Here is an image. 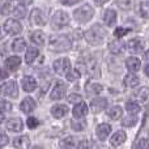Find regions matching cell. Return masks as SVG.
<instances>
[{
	"mask_svg": "<svg viewBox=\"0 0 149 149\" xmlns=\"http://www.w3.org/2000/svg\"><path fill=\"white\" fill-rule=\"evenodd\" d=\"M49 49L54 52H63L71 49V39L67 36H55L50 38Z\"/></svg>",
	"mask_w": 149,
	"mask_h": 149,
	"instance_id": "obj_1",
	"label": "cell"
},
{
	"mask_svg": "<svg viewBox=\"0 0 149 149\" xmlns=\"http://www.w3.org/2000/svg\"><path fill=\"white\" fill-rule=\"evenodd\" d=\"M105 34L106 33H105L102 26L95 24V25H93L89 30L85 31L84 37L90 45H100L101 42L103 41V38H105Z\"/></svg>",
	"mask_w": 149,
	"mask_h": 149,
	"instance_id": "obj_2",
	"label": "cell"
},
{
	"mask_svg": "<svg viewBox=\"0 0 149 149\" xmlns=\"http://www.w3.org/2000/svg\"><path fill=\"white\" fill-rule=\"evenodd\" d=\"M94 16V9L90 7L89 4H84L80 8H77L73 12V17L77 22L80 24H85L88 21H90V18Z\"/></svg>",
	"mask_w": 149,
	"mask_h": 149,
	"instance_id": "obj_3",
	"label": "cell"
},
{
	"mask_svg": "<svg viewBox=\"0 0 149 149\" xmlns=\"http://www.w3.org/2000/svg\"><path fill=\"white\" fill-rule=\"evenodd\" d=\"M51 22L55 29H62V28H64L65 25H68L70 17H68V15L64 10H58V12H55V15L52 16Z\"/></svg>",
	"mask_w": 149,
	"mask_h": 149,
	"instance_id": "obj_4",
	"label": "cell"
},
{
	"mask_svg": "<svg viewBox=\"0 0 149 149\" xmlns=\"http://www.w3.org/2000/svg\"><path fill=\"white\" fill-rule=\"evenodd\" d=\"M0 93L7 97L16 98L18 95V88L15 81H7L3 85H0Z\"/></svg>",
	"mask_w": 149,
	"mask_h": 149,
	"instance_id": "obj_5",
	"label": "cell"
},
{
	"mask_svg": "<svg viewBox=\"0 0 149 149\" xmlns=\"http://www.w3.org/2000/svg\"><path fill=\"white\" fill-rule=\"evenodd\" d=\"M52 67H54V71L58 74H67L71 70H72V68H71V62H70V59H67V58H62V59L55 60Z\"/></svg>",
	"mask_w": 149,
	"mask_h": 149,
	"instance_id": "obj_6",
	"label": "cell"
},
{
	"mask_svg": "<svg viewBox=\"0 0 149 149\" xmlns=\"http://www.w3.org/2000/svg\"><path fill=\"white\" fill-rule=\"evenodd\" d=\"M4 30L7 34H10V36H16V34H20L21 30H22V26L15 18H9L4 22Z\"/></svg>",
	"mask_w": 149,
	"mask_h": 149,
	"instance_id": "obj_7",
	"label": "cell"
},
{
	"mask_svg": "<svg viewBox=\"0 0 149 149\" xmlns=\"http://www.w3.org/2000/svg\"><path fill=\"white\" fill-rule=\"evenodd\" d=\"M127 49L131 54H140L144 50V41L141 38H132L127 42Z\"/></svg>",
	"mask_w": 149,
	"mask_h": 149,
	"instance_id": "obj_8",
	"label": "cell"
},
{
	"mask_svg": "<svg viewBox=\"0 0 149 149\" xmlns=\"http://www.w3.org/2000/svg\"><path fill=\"white\" fill-rule=\"evenodd\" d=\"M30 24L36 26H43L46 25V17L42 13L41 9H33L30 12Z\"/></svg>",
	"mask_w": 149,
	"mask_h": 149,
	"instance_id": "obj_9",
	"label": "cell"
},
{
	"mask_svg": "<svg viewBox=\"0 0 149 149\" xmlns=\"http://www.w3.org/2000/svg\"><path fill=\"white\" fill-rule=\"evenodd\" d=\"M107 107V100L106 98H94V100L90 102V109L94 114L101 113L102 110Z\"/></svg>",
	"mask_w": 149,
	"mask_h": 149,
	"instance_id": "obj_10",
	"label": "cell"
},
{
	"mask_svg": "<svg viewBox=\"0 0 149 149\" xmlns=\"http://www.w3.org/2000/svg\"><path fill=\"white\" fill-rule=\"evenodd\" d=\"M64 95H65V85L63 84V82H58V84L54 86V89H52L51 94H50V98L56 101V100L64 98Z\"/></svg>",
	"mask_w": 149,
	"mask_h": 149,
	"instance_id": "obj_11",
	"label": "cell"
},
{
	"mask_svg": "<svg viewBox=\"0 0 149 149\" xmlns=\"http://www.w3.org/2000/svg\"><path fill=\"white\" fill-rule=\"evenodd\" d=\"M109 50L115 55L123 54L124 50H126V45H124L120 39H115V41H111L110 43H109Z\"/></svg>",
	"mask_w": 149,
	"mask_h": 149,
	"instance_id": "obj_12",
	"label": "cell"
},
{
	"mask_svg": "<svg viewBox=\"0 0 149 149\" xmlns=\"http://www.w3.org/2000/svg\"><path fill=\"white\" fill-rule=\"evenodd\" d=\"M111 132V126L107 123H102L100 124V126L97 127V130H95V134H97L98 139L101 140V141H103V140H106V137L110 135Z\"/></svg>",
	"mask_w": 149,
	"mask_h": 149,
	"instance_id": "obj_13",
	"label": "cell"
},
{
	"mask_svg": "<svg viewBox=\"0 0 149 149\" xmlns=\"http://www.w3.org/2000/svg\"><path fill=\"white\" fill-rule=\"evenodd\" d=\"M21 86H22V89L25 90V92H33L37 88V81L34 77L25 76L22 79V81H21Z\"/></svg>",
	"mask_w": 149,
	"mask_h": 149,
	"instance_id": "obj_14",
	"label": "cell"
},
{
	"mask_svg": "<svg viewBox=\"0 0 149 149\" xmlns=\"http://www.w3.org/2000/svg\"><path fill=\"white\" fill-rule=\"evenodd\" d=\"M88 111H89V109H88V105L85 102H79L74 105V109H73V116L74 118H82V116H85L88 114Z\"/></svg>",
	"mask_w": 149,
	"mask_h": 149,
	"instance_id": "obj_15",
	"label": "cell"
},
{
	"mask_svg": "<svg viewBox=\"0 0 149 149\" xmlns=\"http://www.w3.org/2000/svg\"><path fill=\"white\" fill-rule=\"evenodd\" d=\"M36 106H37L36 101H34L31 97H28V98H25V100L21 102L20 107H21V110H22V113L29 114V113H31V111H34Z\"/></svg>",
	"mask_w": 149,
	"mask_h": 149,
	"instance_id": "obj_16",
	"label": "cell"
},
{
	"mask_svg": "<svg viewBox=\"0 0 149 149\" xmlns=\"http://www.w3.org/2000/svg\"><path fill=\"white\" fill-rule=\"evenodd\" d=\"M7 130L10 132H20L22 130V120L20 118H12L7 122Z\"/></svg>",
	"mask_w": 149,
	"mask_h": 149,
	"instance_id": "obj_17",
	"label": "cell"
},
{
	"mask_svg": "<svg viewBox=\"0 0 149 149\" xmlns=\"http://www.w3.org/2000/svg\"><path fill=\"white\" fill-rule=\"evenodd\" d=\"M126 139H127L126 132H124V131H118V132H115V134L111 136L110 144L113 145V147H118V145L123 144V143L126 141Z\"/></svg>",
	"mask_w": 149,
	"mask_h": 149,
	"instance_id": "obj_18",
	"label": "cell"
},
{
	"mask_svg": "<svg viewBox=\"0 0 149 149\" xmlns=\"http://www.w3.org/2000/svg\"><path fill=\"white\" fill-rule=\"evenodd\" d=\"M123 84H124V86H127V88H136L137 85L140 84V80H139V77H137L136 74L128 73V74L124 76Z\"/></svg>",
	"mask_w": 149,
	"mask_h": 149,
	"instance_id": "obj_19",
	"label": "cell"
},
{
	"mask_svg": "<svg viewBox=\"0 0 149 149\" xmlns=\"http://www.w3.org/2000/svg\"><path fill=\"white\" fill-rule=\"evenodd\" d=\"M4 64H5V67H7V70L16 71L18 67H20L21 59H20V56H9V58H7V59H5Z\"/></svg>",
	"mask_w": 149,
	"mask_h": 149,
	"instance_id": "obj_20",
	"label": "cell"
},
{
	"mask_svg": "<svg viewBox=\"0 0 149 149\" xmlns=\"http://www.w3.org/2000/svg\"><path fill=\"white\" fill-rule=\"evenodd\" d=\"M103 21L107 26H114L116 22V12L114 9H107L103 15Z\"/></svg>",
	"mask_w": 149,
	"mask_h": 149,
	"instance_id": "obj_21",
	"label": "cell"
},
{
	"mask_svg": "<svg viewBox=\"0 0 149 149\" xmlns=\"http://www.w3.org/2000/svg\"><path fill=\"white\" fill-rule=\"evenodd\" d=\"M68 113V109L65 105H55L51 107V114L54 118H63Z\"/></svg>",
	"mask_w": 149,
	"mask_h": 149,
	"instance_id": "obj_22",
	"label": "cell"
},
{
	"mask_svg": "<svg viewBox=\"0 0 149 149\" xmlns=\"http://www.w3.org/2000/svg\"><path fill=\"white\" fill-rule=\"evenodd\" d=\"M31 42L38 45V46H43L45 42H46V36H45V33L41 30L34 31V33L31 34Z\"/></svg>",
	"mask_w": 149,
	"mask_h": 149,
	"instance_id": "obj_23",
	"label": "cell"
},
{
	"mask_svg": "<svg viewBox=\"0 0 149 149\" xmlns=\"http://www.w3.org/2000/svg\"><path fill=\"white\" fill-rule=\"evenodd\" d=\"M126 65L131 72H137L140 70V67H141V63H140V60L137 58H128L126 60Z\"/></svg>",
	"mask_w": 149,
	"mask_h": 149,
	"instance_id": "obj_24",
	"label": "cell"
},
{
	"mask_svg": "<svg viewBox=\"0 0 149 149\" xmlns=\"http://www.w3.org/2000/svg\"><path fill=\"white\" fill-rule=\"evenodd\" d=\"M122 114H123V109L120 106H113L111 109H109L107 115L110 116L113 120H118L122 118Z\"/></svg>",
	"mask_w": 149,
	"mask_h": 149,
	"instance_id": "obj_25",
	"label": "cell"
},
{
	"mask_svg": "<svg viewBox=\"0 0 149 149\" xmlns=\"http://www.w3.org/2000/svg\"><path fill=\"white\" fill-rule=\"evenodd\" d=\"M25 47H26V42H25V39L24 38H17V39H15V41L12 42V50L15 52L24 51Z\"/></svg>",
	"mask_w": 149,
	"mask_h": 149,
	"instance_id": "obj_26",
	"label": "cell"
},
{
	"mask_svg": "<svg viewBox=\"0 0 149 149\" xmlns=\"http://www.w3.org/2000/svg\"><path fill=\"white\" fill-rule=\"evenodd\" d=\"M135 98L140 102H145V101L149 98V88L145 86V88H141L139 89L136 93H135Z\"/></svg>",
	"mask_w": 149,
	"mask_h": 149,
	"instance_id": "obj_27",
	"label": "cell"
},
{
	"mask_svg": "<svg viewBox=\"0 0 149 149\" xmlns=\"http://www.w3.org/2000/svg\"><path fill=\"white\" fill-rule=\"evenodd\" d=\"M29 145H30V141H29L28 136L16 137L15 141H13V147H16V148H28Z\"/></svg>",
	"mask_w": 149,
	"mask_h": 149,
	"instance_id": "obj_28",
	"label": "cell"
},
{
	"mask_svg": "<svg viewBox=\"0 0 149 149\" xmlns=\"http://www.w3.org/2000/svg\"><path fill=\"white\" fill-rule=\"evenodd\" d=\"M38 56V50L36 47H29L28 51H26V55H25V60L28 64H31V63L36 60V58Z\"/></svg>",
	"mask_w": 149,
	"mask_h": 149,
	"instance_id": "obj_29",
	"label": "cell"
},
{
	"mask_svg": "<svg viewBox=\"0 0 149 149\" xmlns=\"http://www.w3.org/2000/svg\"><path fill=\"white\" fill-rule=\"evenodd\" d=\"M140 109H141L140 105L137 102H135V101H130V102L126 103V110L128 111L130 114H135V115H136L140 111Z\"/></svg>",
	"mask_w": 149,
	"mask_h": 149,
	"instance_id": "obj_30",
	"label": "cell"
},
{
	"mask_svg": "<svg viewBox=\"0 0 149 149\" xmlns=\"http://www.w3.org/2000/svg\"><path fill=\"white\" fill-rule=\"evenodd\" d=\"M88 71H89V73L92 74V76L94 77V79H98V77H100V74H101L97 62H94V60H92V62H90L89 67H88Z\"/></svg>",
	"mask_w": 149,
	"mask_h": 149,
	"instance_id": "obj_31",
	"label": "cell"
},
{
	"mask_svg": "<svg viewBox=\"0 0 149 149\" xmlns=\"http://www.w3.org/2000/svg\"><path fill=\"white\" fill-rule=\"evenodd\" d=\"M137 123V118L135 116V114H131L130 116H126V118L122 120V126L124 127H132Z\"/></svg>",
	"mask_w": 149,
	"mask_h": 149,
	"instance_id": "obj_32",
	"label": "cell"
},
{
	"mask_svg": "<svg viewBox=\"0 0 149 149\" xmlns=\"http://www.w3.org/2000/svg\"><path fill=\"white\" fill-rule=\"evenodd\" d=\"M102 85L100 84H90L89 86H88V94H100L101 92H102Z\"/></svg>",
	"mask_w": 149,
	"mask_h": 149,
	"instance_id": "obj_33",
	"label": "cell"
},
{
	"mask_svg": "<svg viewBox=\"0 0 149 149\" xmlns=\"http://www.w3.org/2000/svg\"><path fill=\"white\" fill-rule=\"evenodd\" d=\"M13 15H15L17 18H24V17H25V15H26L25 7H24L22 4H21V5H17V7L13 9Z\"/></svg>",
	"mask_w": 149,
	"mask_h": 149,
	"instance_id": "obj_34",
	"label": "cell"
},
{
	"mask_svg": "<svg viewBox=\"0 0 149 149\" xmlns=\"http://www.w3.org/2000/svg\"><path fill=\"white\" fill-rule=\"evenodd\" d=\"M140 15L145 18H149V1L140 3Z\"/></svg>",
	"mask_w": 149,
	"mask_h": 149,
	"instance_id": "obj_35",
	"label": "cell"
},
{
	"mask_svg": "<svg viewBox=\"0 0 149 149\" xmlns=\"http://www.w3.org/2000/svg\"><path fill=\"white\" fill-rule=\"evenodd\" d=\"M59 147H62V148H74L76 144L73 143V137H65L64 140H62V141L59 143Z\"/></svg>",
	"mask_w": 149,
	"mask_h": 149,
	"instance_id": "obj_36",
	"label": "cell"
},
{
	"mask_svg": "<svg viewBox=\"0 0 149 149\" xmlns=\"http://www.w3.org/2000/svg\"><path fill=\"white\" fill-rule=\"evenodd\" d=\"M118 5L122 9H131L132 8V0H118Z\"/></svg>",
	"mask_w": 149,
	"mask_h": 149,
	"instance_id": "obj_37",
	"label": "cell"
},
{
	"mask_svg": "<svg viewBox=\"0 0 149 149\" xmlns=\"http://www.w3.org/2000/svg\"><path fill=\"white\" fill-rule=\"evenodd\" d=\"M127 33H130V29H126V28H116L115 31H114V36L116 38H122L123 36H126Z\"/></svg>",
	"mask_w": 149,
	"mask_h": 149,
	"instance_id": "obj_38",
	"label": "cell"
},
{
	"mask_svg": "<svg viewBox=\"0 0 149 149\" xmlns=\"http://www.w3.org/2000/svg\"><path fill=\"white\" fill-rule=\"evenodd\" d=\"M71 124H72V128L74 130V131H82V130L85 128V122H82V120L77 122V120H74L73 119Z\"/></svg>",
	"mask_w": 149,
	"mask_h": 149,
	"instance_id": "obj_39",
	"label": "cell"
},
{
	"mask_svg": "<svg viewBox=\"0 0 149 149\" xmlns=\"http://www.w3.org/2000/svg\"><path fill=\"white\" fill-rule=\"evenodd\" d=\"M39 122L37 118H34V116H30V118H28V127L30 130H34L36 127H38Z\"/></svg>",
	"mask_w": 149,
	"mask_h": 149,
	"instance_id": "obj_40",
	"label": "cell"
},
{
	"mask_svg": "<svg viewBox=\"0 0 149 149\" xmlns=\"http://www.w3.org/2000/svg\"><path fill=\"white\" fill-rule=\"evenodd\" d=\"M68 102L70 103H79V102H81V95H79V94H70L68 95Z\"/></svg>",
	"mask_w": 149,
	"mask_h": 149,
	"instance_id": "obj_41",
	"label": "cell"
},
{
	"mask_svg": "<svg viewBox=\"0 0 149 149\" xmlns=\"http://www.w3.org/2000/svg\"><path fill=\"white\" fill-rule=\"evenodd\" d=\"M77 77H79V70H77V71L71 70L70 72L67 73V79H68V81H76Z\"/></svg>",
	"mask_w": 149,
	"mask_h": 149,
	"instance_id": "obj_42",
	"label": "cell"
},
{
	"mask_svg": "<svg viewBox=\"0 0 149 149\" xmlns=\"http://www.w3.org/2000/svg\"><path fill=\"white\" fill-rule=\"evenodd\" d=\"M10 107H12V105H10L9 102H7V101H4L3 98H0V110H4V111H9Z\"/></svg>",
	"mask_w": 149,
	"mask_h": 149,
	"instance_id": "obj_43",
	"label": "cell"
},
{
	"mask_svg": "<svg viewBox=\"0 0 149 149\" xmlns=\"http://www.w3.org/2000/svg\"><path fill=\"white\" fill-rule=\"evenodd\" d=\"M5 144H8V136L3 130H0V147H3Z\"/></svg>",
	"mask_w": 149,
	"mask_h": 149,
	"instance_id": "obj_44",
	"label": "cell"
},
{
	"mask_svg": "<svg viewBox=\"0 0 149 149\" xmlns=\"http://www.w3.org/2000/svg\"><path fill=\"white\" fill-rule=\"evenodd\" d=\"M10 10H12V5H10V3H5L1 8V13L3 15H8Z\"/></svg>",
	"mask_w": 149,
	"mask_h": 149,
	"instance_id": "obj_45",
	"label": "cell"
},
{
	"mask_svg": "<svg viewBox=\"0 0 149 149\" xmlns=\"http://www.w3.org/2000/svg\"><path fill=\"white\" fill-rule=\"evenodd\" d=\"M136 147H137V148H147V147H148L147 140H145V139H140L139 143L136 144Z\"/></svg>",
	"mask_w": 149,
	"mask_h": 149,
	"instance_id": "obj_46",
	"label": "cell"
},
{
	"mask_svg": "<svg viewBox=\"0 0 149 149\" xmlns=\"http://www.w3.org/2000/svg\"><path fill=\"white\" fill-rule=\"evenodd\" d=\"M59 1L64 5H73V4H76V3H79L80 0H59Z\"/></svg>",
	"mask_w": 149,
	"mask_h": 149,
	"instance_id": "obj_47",
	"label": "cell"
},
{
	"mask_svg": "<svg viewBox=\"0 0 149 149\" xmlns=\"http://www.w3.org/2000/svg\"><path fill=\"white\" fill-rule=\"evenodd\" d=\"M5 77H8L7 72H5V71L3 70V68H0V81H1V80H4Z\"/></svg>",
	"mask_w": 149,
	"mask_h": 149,
	"instance_id": "obj_48",
	"label": "cell"
},
{
	"mask_svg": "<svg viewBox=\"0 0 149 149\" xmlns=\"http://www.w3.org/2000/svg\"><path fill=\"white\" fill-rule=\"evenodd\" d=\"M18 3H20V4H22V5H29V4H31V3H33V0H18Z\"/></svg>",
	"mask_w": 149,
	"mask_h": 149,
	"instance_id": "obj_49",
	"label": "cell"
},
{
	"mask_svg": "<svg viewBox=\"0 0 149 149\" xmlns=\"http://www.w3.org/2000/svg\"><path fill=\"white\" fill-rule=\"evenodd\" d=\"M93 1H94L97 5H102V4H105L106 1H109V0H93Z\"/></svg>",
	"mask_w": 149,
	"mask_h": 149,
	"instance_id": "obj_50",
	"label": "cell"
},
{
	"mask_svg": "<svg viewBox=\"0 0 149 149\" xmlns=\"http://www.w3.org/2000/svg\"><path fill=\"white\" fill-rule=\"evenodd\" d=\"M4 119H5V116H4V113H3V111L0 110V123H3V122H4Z\"/></svg>",
	"mask_w": 149,
	"mask_h": 149,
	"instance_id": "obj_51",
	"label": "cell"
},
{
	"mask_svg": "<svg viewBox=\"0 0 149 149\" xmlns=\"http://www.w3.org/2000/svg\"><path fill=\"white\" fill-rule=\"evenodd\" d=\"M144 73L149 77V64H148V65H145V68H144Z\"/></svg>",
	"mask_w": 149,
	"mask_h": 149,
	"instance_id": "obj_52",
	"label": "cell"
},
{
	"mask_svg": "<svg viewBox=\"0 0 149 149\" xmlns=\"http://www.w3.org/2000/svg\"><path fill=\"white\" fill-rule=\"evenodd\" d=\"M144 59L149 62V51H145V54H144Z\"/></svg>",
	"mask_w": 149,
	"mask_h": 149,
	"instance_id": "obj_53",
	"label": "cell"
},
{
	"mask_svg": "<svg viewBox=\"0 0 149 149\" xmlns=\"http://www.w3.org/2000/svg\"><path fill=\"white\" fill-rule=\"evenodd\" d=\"M3 38V36H1V33H0V39H1Z\"/></svg>",
	"mask_w": 149,
	"mask_h": 149,
	"instance_id": "obj_54",
	"label": "cell"
}]
</instances>
